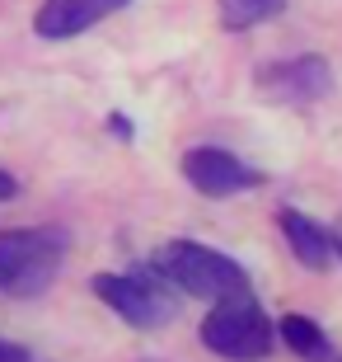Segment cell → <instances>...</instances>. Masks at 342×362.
Instances as JSON below:
<instances>
[{
  "label": "cell",
  "instance_id": "cell-13",
  "mask_svg": "<svg viewBox=\"0 0 342 362\" xmlns=\"http://www.w3.org/2000/svg\"><path fill=\"white\" fill-rule=\"evenodd\" d=\"M10 198H19V179L10 170H0V202H10Z\"/></svg>",
  "mask_w": 342,
  "mask_h": 362
},
{
  "label": "cell",
  "instance_id": "cell-2",
  "mask_svg": "<svg viewBox=\"0 0 342 362\" xmlns=\"http://www.w3.org/2000/svg\"><path fill=\"white\" fill-rule=\"evenodd\" d=\"M202 344L225 362H267L276 349V325L253 296V287L211 301L202 320Z\"/></svg>",
  "mask_w": 342,
  "mask_h": 362
},
{
  "label": "cell",
  "instance_id": "cell-10",
  "mask_svg": "<svg viewBox=\"0 0 342 362\" xmlns=\"http://www.w3.org/2000/svg\"><path fill=\"white\" fill-rule=\"evenodd\" d=\"M286 10V0H216V19L230 33H249V28L267 24Z\"/></svg>",
  "mask_w": 342,
  "mask_h": 362
},
{
  "label": "cell",
  "instance_id": "cell-7",
  "mask_svg": "<svg viewBox=\"0 0 342 362\" xmlns=\"http://www.w3.org/2000/svg\"><path fill=\"white\" fill-rule=\"evenodd\" d=\"M132 0H42L38 14H33V33L47 42H66L90 33L94 24H104L108 14L127 10Z\"/></svg>",
  "mask_w": 342,
  "mask_h": 362
},
{
  "label": "cell",
  "instance_id": "cell-14",
  "mask_svg": "<svg viewBox=\"0 0 342 362\" xmlns=\"http://www.w3.org/2000/svg\"><path fill=\"white\" fill-rule=\"evenodd\" d=\"M333 255L342 259V216H338V226H333Z\"/></svg>",
  "mask_w": 342,
  "mask_h": 362
},
{
  "label": "cell",
  "instance_id": "cell-5",
  "mask_svg": "<svg viewBox=\"0 0 342 362\" xmlns=\"http://www.w3.org/2000/svg\"><path fill=\"white\" fill-rule=\"evenodd\" d=\"M253 85L263 99L276 104H319L333 94V66L319 52H300V57H281V62H263L253 71Z\"/></svg>",
  "mask_w": 342,
  "mask_h": 362
},
{
  "label": "cell",
  "instance_id": "cell-4",
  "mask_svg": "<svg viewBox=\"0 0 342 362\" xmlns=\"http://www.w3.org/2000/svg\"><path fill=\"white\" fill-rule=\"evenodd\" d=\"M90 287L122 325H132V329H141V334L164 329V325H173V315H178V292H173L155 269L94 273Z\"/></svg>",
  "mask_w": 342,
  "mask_h": 362
},
{
  "label": "cell",
  "instance_id": "cell-11",
  "mask_svg": "<svg viewBox=\"0 0 342 362\" xmlns=\"http://www.w3.org/2000/svg\"><path fill=\"white\" fill-rule=\"evenodd\" d=\"M0 362H33V358H28L24 344H14V339H0Z\"/></svg>",
  "mask_w": 342,
  "mask_h": 362
},
{
  "label": "cell",
  "instance_id": "cell-3",
  "mask_svg": "<svg viewBox=\"0 0 342 362\" xmlns=\"http://www.w3.org/2000/svg\"><path fill=\"white\" fill-rule=\"evenodd\" d=\"M66 264V235L52 226L0 230V296H42Z\"/></svg>",
  "mask_w": 342,
  "mask_h": 362
},
{
  "label": "cell",
  "instance_id": "cell-9",
  "mask_svg": "<svg viewBox=\"0 0 342 362\" xmlns=\"http://www.w3.org/2000/svg\"><path fill=\"white\" fill-rule=\"evenodd\" d=\"M276 344L291 349L300 362H338V349H333L329 329L310 315H286V320L276 325Z\"/></svg>",
  "mask_w": 342,
  "mask_h": 362
},
{
  "label": "cell",
  "instance_id": "cell-1",
  "mask_svg": "<svg viewBox=\"0 0 342 362\" xmlns=\"http://www.w3.org/2000/svg\"><path fill=\"white\" fill-rule=\"evenodd\" d=\"M150 269L178 296H197V301H221V296L249 287V273H244L239 259L221 255L202 240H164L150 255Z\"/></svg>",
  "mask_w": 342,
  "mask_h": 362
},
{
  "label": "cell",
  "instance_id": "cell-15",
  "mask_svg": "<svg viewBox=\"0 0 342 362\" xmlns=\"http://www.w3.org/2000/svg\"><path fill=\"white\" fill-rule=\"evenodd\" d=\"M338 362H342V358H338Z\"/></svg>",
  "mask_w": 342,
  "mask_h": 362
},
{
  "label": "cell",
  "instance_id": "cell-8",
  "mask_svg": "<svg viewBox=\"0 0 342 362\" xmlns=\"http://www.w3.org/2000/svg\"><path fill=\"white\" fill-rule=\"evenodd\" d=\"M276 230H281L291 259L310 273H324L333 259H338L333 255V230L324 226V221H314V216H305L300 207H281V212H276Z\"/></svg>",
  "mask_w": 342,
  "mask_h": 362
},
{
  "label": "cell",
  "instance_id": "cell-12",
  "mask_svg": "<svg viewBox=\"0 0 342 362\" xmlns=\"http://www.w3.org/2000/svg\"><path fill=\"white\" fill-rule=\"evenodd\" d=\"M108 132L113 136H122V141H132V118H127V113H108Z\"/></svg>",
  "mask_w": 342,
  "mask_h": 362
},
{
  "label": "cell",
  "instance_id": "cell-6",
  "mask_svg": "<svg viewBox=\"0 0 342 362\" xmlns=\"http://www.w3.org/2000/svg\"><path fill=\"white\" fill-rule=\"evenodd\" d=\"M183 179L197 188L202 198H239L249 188H263V170H253L244 156L225 146H193L183 151Z\"/></svg>",
  "mask_w": 342,
  "mask_h": 362
}]
</instances>
